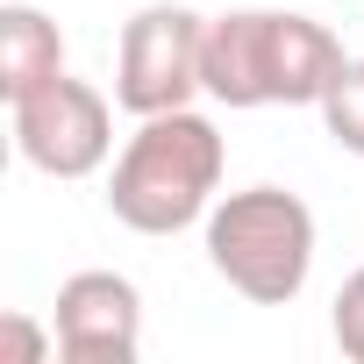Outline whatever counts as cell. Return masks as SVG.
Wrapping results in <instances>:
<instances>
[{
  "mask_svg": "<svg viewBox=\"0 0 364 364\" xmlns=\"http://www.w3.org/2000/svg\"><path fill=\"white\" fill-rule=\"evenodd\" d=\"M58 357L72 364H136L143 350V300L122 272H72L50 314Z\"/></svg>",
  "mask_w": 364,
  "mask_h": 364,
  "instance_id": "6",
  "label": "cell"
},
{
  "mask_svg": "<svg viewBox=\"0 0 364 364\" xmlns=\"http://www.w3.org/2000/svg\"><path fill=\"white\" fill-rule=\"evenodd\" d=\"M65 72V36H58V22L43 15V8H0V93L8 100H22V93H36L43 79H58Z\"/></svg>",
  "mask_w": 364,
  "mask_h": 364,
  "instance_id": "7",
  "label": "cell"
},
{
  "mask_svg": "<svg viewBox=\"0 0 364 364\" xmlns=\"http://www.w3.org/2000/svg\"><path fill=\"white\" fill-rule=\"evenodd\" d=\"M58 350V336H43L29 314H8L0 321V364H43Z\"/></svg>",
  "mask_w": 364,
  "mask_h": 364,
  "instance_id": "10",
  "label": "cell"
},
{
  "mask_svg": "<svg viewBox=\"0 0 364 364\" xmlns=\"http://www.w3.org/2000/svg\"><path fill=\"white\" fill-rule=\"evenodd\" d=\"M328 328H336V350L350 364H364V264L336 286V307H328Z\"/></svg>",
  "mask_w": 364,
  "mask_h": 364,
  "instance_id": "9",
  "label": "cell"
},
{
  "mask_svg": "<svg viewBox=\"0 0 364 364\" xmlns=\"http://www.w3.org/2000/svg\"><path fill=\"white\" fill-rule=\"evenodd\" d=\"M321 129H328V143H343L350 157H364V58H350L336 72V86L321 93Z\"/></svg>",
  "mask_w": 364,
  "mask_h": 364,
  "instance_id": "8",
  "label": "cell"
},
{
  "mask_svg": "<svg viewBox=\"0 0 364 364\" xmlns=\"http://www.w3.org/2000/svg\"><path fill=\"white\" fill-rule=\"evenodd\" d=\"M8 114H15V150H22L43 178H93V171L107 164V150H114V114H107V100H100L86 79H72V72H58V79H43L36 93L8 100Z\"/></svg>",
  "mask_w": 364,
  "mask_h": 364,
  "instance_id": "5",
  "label": "cell"
},
{
  "mask_svg": "<svg viewBox=\"0 0 364 364\" xmlns=\"http://www.w3.org/2000/svg\"><path fill=\"white\" fill-rule=\"evenodd\" d=\"M222 129L193 107H171V114H143V129L122 143L114 178H107V208L122 229L136 236H178L208 222L215 186H222Z\"/></svg>",
  "mask_w": 364,
  "mask_h": 364,
  "instance_id": "2",
  "label": "cell"
},
{
  "mask_svg": "<svg viewBox=\"0 0 364 364\" xmlns=\"http://www.w3.org/2000/svg\"><path fill=\"white\" fill-rule=\"evenodd\" d=\"M343 65V43L286 8H236L200 36V86L222 107H321Z\"/></svg>",
  "mask_w": 364,
  "mask_h": 364,
  "instance_id": "1",
  "label": "cell"
},
{
  "mask_svg": "<svg viewBox=\"0 0 364 364\" xmlns=\"http://www.w3.org/2000/svg\"><path fill=\"white\" fill-rule=\"evenodd\" d=\"M200 36H208V22L193 8H178V0L136 8L122 29V58H114V100L136 122L193 107V93H208L200 86Z\"/></svg>",
  "mask_w": 364,
  "mask_h": 364,
  "instance_id": "4",
  "label": "cell"
},
{
  "mask_svg": "<svg viewBox=\"0 0 364 364\" xmlns=\"http://www.w3.org/2000/svg\"><path fill=\"white\" fill-rule=\"evenodd\" d=\"M208 264L257 307L300 300L314 272V215L286 186H243L208 208Z\"/></svg>",
  "mask_w": 364,
  "mask_h": 364,
  "instance_id": "3",
  "label": "cell"
}]
</instances>
